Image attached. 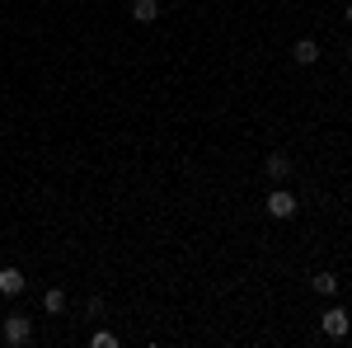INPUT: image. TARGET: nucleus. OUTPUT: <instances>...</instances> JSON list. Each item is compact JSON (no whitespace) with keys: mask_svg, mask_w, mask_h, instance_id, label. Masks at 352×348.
<instances>
[{"mask_svg":"<svg viewBox=\"0 0 352 348\" xmlns=\"http://www.w3.org/2000/svg\"><path fill=\"white\" fill-rule=\"evenodd\" d=\"M43 311H47V316H61V311H66V292H61V287H52V292L43 296Z\"/></svg>","mask_w":352,"mask_h":348,"instance_id":"6e6552de","label":"nucleus"},{"mask_svg":"<svg viewBox=\"0 0 352 348\" xmlns=\"http://www.w3.org/2000/svg\"><path fill=\"white\" fill-rule=\"evenodd\" d=\"M310 283H315V292H324V296H333V292H338V278H333V273H315Z\"/></svg>","mask_w":352,"mask_h":348,"instance_id":"1a4fd4ad","label":"nucleus"},{"mask_svg":"<svg viewBox=\"0 0 352 348\" xmlns=\"http://www.w3.org/2000/svg\"><path fill=\"white\" fill-rule=\"evenodd\" d=\"M89 344H94V348H118V334H109V329H99V334H94Z\"/></svg>","mask_w":352,"mask_h":348,"instance_id":"9d476101","label":"nucleus"},{"mask_svg":"<svg viewBox=\"0 0 352 348\" xmlns=\"http://www.w3.org/2000/svg\"><path fill=\"white\" fill-rule=\"evenodd\" d=\"M0 306H5V292H0Z\"/></svg>","mask_w":352,"mask_h":348,"instance_id":"f8f14e48","label":"nucleus"},{"mask_svg":"<svg viewBox=\"0 0 352 348\" xmlns=\"http://www.w3.org/2000/svg\"><path fill=\"white\" fill-rule=\"evenodd\" d=\"M348 61H352V48H348Z\"/></svg>","mask_w":352,"mask_h":348,"instance_id":"ddd939ff","label":"nucleus"},{"mask_svg":"<svg viewBox=\"0 0 352 348\" xmlns=\"http://www.w3.org/2000/svg\"><path fill=\"white\" fill-rule=\"evenodd\" d=\"M292 57H296L300 66H310V61H320V43L315 38H300L296 48H292Z\"/></svg>","mask_w":352,"mask_h":348,"instance_id":"0eeeda50","label":"nucleus"},{"mask_svg":"<svg viewBox=\"0 0 352 348\" xmlns=\"http://www.w3.org/2000/svg\"><path fill=\"white\" fill-rule=\"evenodd\" d=\"M132 19L136 24H155L160 19V5L155 0H132Z\"/></svg>","mask_w":352,"mask_h":348,"instance_id":"423d86ee","label":"nucleus"},{"mask_svg":"<svg viewBox=\"0 0 352 348\" xmlns=\"http://www.w3.org/2000/svg\"><path fill=\"white\" fill-rule=\"evenodd\" d=\"M24 287H28V278L19 273V268H10V264L0 268V292H5V296H19Z\"/></svg>","mask_w":352,"mask_h":348,"instance_id":"39448f33","label":"nucleus"},{"mask_svg":"<svg viewBox=\"0 0 352 348\" xmlns=\"http://www.w3.org/2000/svg\"><path fill=\"white\" fill-rule=\"evenodd\" d=\"M263 170H268V179H272V184H287V179H292V156L272 151L268 161H263Z\"/></svg>","mask_w":352,"mask_h":348,"instance_id":"20e7f679","label":"nucleus"},{"mask_svg":"<svg viewBox=\"0 0 352 348\" xmlns=\"http://www.w3.org/2000/svg\"><path fill=\"white\" fill-rule=\"evenodd\" d=\"M320 329H324L329 339H348V329H352L348 311H343V306H329V311H324V320H320Z\"/></svg>","mask_w":352,"mask_h":348,"instance_id":"7ed1b4c3","label":"nucleus"},{"mask_svg":"<svg viewBox=\"0 0 352 348\" xmlns=\"http://www.w3.org/2000/svg\"><path fill=\"white\" fill-rule=\"evenodd\" d=\"M263 207H268V216H277V221H287V216H296V207H300V198L292 193V188H272L268 198H263Z\"/></svg>","mask_w":352,"mask_h":348,"instance_id":"f03ea898","label":"nucleus"},{"mask_svg":"<svg viewBox=\"0 0 352 348\" xmlns=\"http://www.w3.org/2000/svg\"><path fill=\"white\" fill-rule=\"evenodd\" d=\"M348 24H352V5H348Z\"/></svg>","mask_w":352,"mask_h":348,"instance_id":"9b49d317","label":"nucleus"},{"mask_svg":"<svg viewBox=\"0 0 352 348\" xmlns=\"http://www.w3.org/2000/svg\"><path fill=\"white\" fill-rule=\"evenodd\" d=\"M0 339L10 348H24L28 339H33V316H5V320H0Z\"/></svg>","mask_w":352,"mask_h":348,"instance_id":"f257e3e1","label":"nucleus"}]
</instances>
